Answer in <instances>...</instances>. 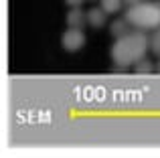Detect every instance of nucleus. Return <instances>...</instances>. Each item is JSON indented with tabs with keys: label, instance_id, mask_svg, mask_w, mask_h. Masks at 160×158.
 <instances>
[{
	"label": "nucleus",
	"instance_id": "1",
	"mask_svg": "<svg viewBox=\"0 0 160 158\" xmlns=\"http://www.w3.org/2000/svg\"><path fill=\"white\" fill-rule=\"evenodd\" d=\"M150 49V37H146L144 31L136 28L132 32H126L124 37H118L116 43L112 45V55L113 63L118 67H130V65H136L138 61L144 59L146 51Z\"/></svg>",
	"mask_w": 160,
	"mask_h": 158
},
{
	"label": "nucleus",
	"instance_id": "2",
	"mask_svg": "<svg viewBox=\"0 0 160 158\" xmlns=\"http://www.w3.org/2000/svg\"><path fill=\"white\" fill-rule=\"evenodd\" d=\"M124 18L140 31H156L160 27V0H142L130 4Z\"/></svg>",
	"mask_w": 160,
	"mask_h": 158
},
{
	"label": "nucleus",
	"instance_id": "3",
	"mask_svg": "<svg viewBox=\"0 0 160 158\" xmlns=\"http://www.w3.org/2000/svg\"><path fill=\"white\" fill-rule=\"evenodd\" d=\"M83 45H85V35H83L81 28L69 27L61 35V47L69 53H75V51H79V49H83Z\"/></svg>",
	"mask_w": 160,
	"mask_h": 158
},
{
	"label": "nucleus",
	"instance_id": "4",
	"mask_svg": "<svg viewBox=\"0 0 160 158\" xmlns=\"http://www.w3.org/2000/svg\"><path fill=\"white\" fill-rule=\"evenodd\" d=\"M67 24H69V27H75V28H83L87 24V14L79 6L71 8V10L67 12Z\"/></svg>",
	"mask_w": 160,
	"mask_h": 158
},
{
	"label": "nucleus",
	"instance_id": "5",
	"mask_svg": "<svg viewBox=\"0 0 160 158\" xmlns=\"http://www.w3.org/2000/svg\"><path fill=\"white\" fill-rule=\"evenodd\" d=\"M106 14L108 12L103 8H89L87 10V24H91L93 28H102L106 24Z\"/></svg>",
	"mask_w": 160,
	"mask_h": 158
},
{
	"label": "nucleus",
	"instance_id": "6",
	"mask_svg": "<svg viewBox=\"0 0 160 158\" xmlns=\"http://www.w3.org/2000/svg\"><path fill=\"white\" fill-rule=\"evenodd\" d=\"M128 24H130V22H128L126 18H118V20H113V22L109 24V32H112L116 39H118V37H124L126 32H130V31H128Z\"/></svg>",
	"mask_w": 160,
	"mask_h": 158
},
{
	"label": "nucleus",
	"instance_id": "7",
	"mask_svg": "<svg viewBox=\"0 0 160 158\" xmlns=\"http://www.w3.org/2000/svg\"><path fill=\"white\" fill-rule=\"evenodd\" d=\"M99 4H102V8L108 12V14H116V12L122 10L124 0H99Z\"/></svg>",
	"mask_w": 160,
	"mask_h": 158
},
{
	"label": "nucleus",
	"instance_id": "8",
	"mask_svg": "<svg viewBox=\"0 0 160 158\" xmlns=\"http://www.w3.org/2000/svg\"><path fill=\"white\" fill-rule=\"evenodd\" d=\"M150 49H152L154 55L160 57V27L152 32V37H150Z\"/></svg>",
	"mask_w": 160,
	"mask_h": 158
},
{
	"label": "nucleus",
	"instance_id": "9",
	"mask_svg": "<svg viewBox=\"0 0 160 158\" xmlns=\"http://www.w3.org/2000/svg\"><path fill=\"white\" fill-rule=\"evenodd\" d=\"M134 69H136V73H150V71H154V65L150 63V61L142 59V61H138V63L134 65Z\"/></svg>",
	"mask_w": 160,
	"mask_h": 158
},
{
	"label": "nucleus",
	"instance_id": "10",
	"mask_svg": "<svg viewBox=\"0 0 160 158\" xmlns=\"http://www.w3.org/2000/svg\"><path fill=\"white\" fill-rule=\"evenodd\" d=\"M65 2H67V6L75 8V6H81V4H83V0H65Z\"/></svg>",
	"mask_w": 160,
	"mask_h": 158
},
{
	"label": "nucleus",
	"instance_id": "11",
	"mask_svg": "<svg viewBox=\"0 0 160 158\" xmlns=\"http://www.w3.org/2000/svg\"><path fill=\"white\" fill-rule=\"evenodd\" d=\"M126 4H136V2H142V0H124Z\"/></svg>",
	"mask_w": 160,
	"mask_h": 158
},
{
	"label": "nucleus",
	"instance_id": "12",
	"mask_svg": "<svg viewBox=\"0 0 160 158\" xmlns=\"http://www.w3.org/2000/svg\"><path fill=\"white\" fill-rule=\"evenodd\" d=\"M156 69H158V71H160V63H158V67H156Z\"/></svg>",
	"mask_w": 160,
	"mask_h": 158
}]
</instances>
